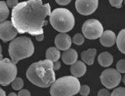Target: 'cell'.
<instances>
[{
    "label": "cell",
    "instance_id": "cell-10",
    "mask_svg": "<svg viewBox=\"0 0 125 96\" xmlns=\"http://www.w3.org/2000/svg\"><path fill=\"white\" fill-rule=\"evenodd\" d=\"M18 35V32L12 26L11 21H4L0 23V39L3 42L12 41Z\"/></svg>",
    "mask_w": 125,
    "mask_h": 96
},
{
    "label": "cell",
    "instance_id": "cell-25",
    "mask_svg": "<svg viewBox=\"0 0 125 96\" xmlns=\"http://www.w3.org/2000/svg\"><path fill=\"white\" fill-rule=\"evenodd\" d=\"M109 3L111 4V6H113V7L120 8L122 7L123 0H110Z\"/></svg>",
    "mask_w": 125,
    "mask_h": 96
},
{
    "label": "cell",
    "instance_id": "cell-24",
    "mask_svg": "<svg viewBox=\"0 0 125 96\" xmlns=\"http://www.w3.org/2000/svg\"><path fill=\"white\" fill-rule=\"evenodd\" d=\"M90 87H89L88 85H82V86L80 85L79 93L82 96H88L89 94H90Z\"/></svg>",
    "mask_w": 125,
    "mask_h": 96
},
{
    "label": "cell",
    "instance_id": "cell-3",
    "mask_svg": "<svg viewBox=\"0 0 125 96\" xmlns=\"http://www.w3.org/2000/svg\"><path fill=\"white\" fill-rule=\"evenodd\" d=\"M12 62L16 65L20 60L30 57L34 53V45L29 37H18L12 40L8 46Z\"/></svg>",
    "mask_w": 125,
    "mask_h": 96
},
{
    "label": "cell",
    "instance_id": "cell-5",
    "mask_svg": "<svg viewBox=\"0 0 125 96\" xmlns=\"http://www.w3.org/2000/svg\"><path fill=\"white\" fill-rule=\"evenodd\" d=\"M50 22L53 28L61 33L71 31L75 26V18L70 10L59 8L50 14Z\"/></svg>",
    "mask_w": 125,
    "mask_h": 96
},
{
    "label": "cell",
    "instance_id": "cell-1",
    "mask_svg": "<svg viewBox=\"0 0 125 96\" xmlns=\"http://www.w3.org/2000/svg\"><path fill=\"white\" fill-rule=\"evenodd\" d=\"M51 14L49 3L43 4L41 0H28L18 3L12 10L11 22L18 33H29L39 36L44 33L43 26L48 23L46 20Z\"/></svg>",
    "mask_w": 125,
    "mask_h": 96
},
{
    "label": "cell",
    "instance_id": "cell-15",
    "mask_svg": "<svg viewBox=\"0 0 125 96\" xmlns=\"http://www.w3.org/2000/svg\"><path fill=\"white\" fill-rule=\"evenodd\" d=\"M98 62L101 66L109 67L114 62V57L108 52H101L98 56Z\"/></svg>",
    "mask_w": 125,
    "mask_h": 96
},
{
    "label": "cell",
    "instance_id": "cell-30",
    "mask_svg": "<svg viewBox=\"0 0 125 96\" xmlns=\"http://www.w3.org/2000/svg\"><path fill=\"white\" fill-rule=\"evenodd\" d=\"M61 68V62L60 61H56V62H53V70H57Z\"/></svg>",
    "mask_w": 125,
    "mask_h": 96
},
{
    "label": "cell",
    "instance_id": "cell-23",
    "mask_svg": "<svg viewBox=\"0 0 125 96\" xmlns=\"http://www.w3.org/2000/svg\"><path fill=\"white\" fill-rule=\"evenodd\" d=\"M116 67L117 69L116 70L118 72V73H124L125 72V61L124 59L119 60L118 61L117 65H116Z\"/></svg>",
    "mask_w": 125,
    "mask_h": 96
},
{
    "label": "cell",
    "instance_id": "cell-11",
    "mask_svg": "<svg viewBox=\"0 0 125 96\" xmlns=\"http://www.w3.org/2000/svg\"><path fill=\"white\" fill-rule=\"evenodd\" d=\"M71 37L66 33H60L55 38L56 47L59 51L62 50L65 52V51L69 50L70 47L71 46Z\"/></svg>",
    "mask_w": 125,
    "mask_h": 96
},
{
    "label": "cell",
    "instance_id": "cell-4",
    "mask_svg": "<svg viewBox=\"0 0 125 96\" xmlns=\"http://www.w3.org/2000/svg\"><path fill=\"white\" fill-rule=\"evenodd\" d=\"M51 86L52 96H73L79 92L80 83L74 76H64L55 80Z\"/></svg>",
    "mask_w": 125,
    "mask_h": 96
},
{
    "label": "cell",
    "instance_id": "cell-18",
    "mask_svg": "<svg viewBox=\"0 0 125 96\" xmlns=\"http://www.w3.org/2000/svg\"><path fill=\"white\" fill-rule=\"evenodd\" d=\"M116 43H117L118 50L123 54H125V30L123 29L118 33V37H116Z\"/></svg>",
    "mask_w": 125,
    "mask_h": 96
},
{
    "label": "cell",
    "instance_id": "cell-16",
    "mask_svg": "<svg viewBox=\"0 0 125 96\" xmlns=\"http://www.w3.org/2000/svg\"><path fill=\"white\" fill-rule=\"evenodd\" d=\"M95 55H96V49L90 48L81 53V59L84 61V63L91 65L94 64Z\"/></svg>",
    "mask_w": 125,
    "mask_h": 96
},
{
    "label": "cell",
    "instance_id": "cell-20",
    "mask_svg": "<svg viewBox=\"0 0 125 96\" xmlns=\"http://www.w3.org/2000/svg\"><path fill=\"white\" fill-rule=\"evenodd\" d=\"M23 87V80L22 78H15L12 82V88L15 90H21Z\"/></svg>",
    "mask_w": 125,
    "mask_h": 96
},
{
    "label": "cell",
    "instance_id": "cell-19",
    "mask_svg": "<svg viewBox=\"0 0 125 96\" xmlns=\"http://www.w3.org/2000/svg\"><path fill=\"white\" fill-rule=\"evenodd\" d=\"M9 15V9L4 1H0V22H3L8 18Z\"/></svg>",
    "mask_w": 125,
    "mask_h": 96
},
{
    "label": "cell",
    "instance_id": "cell-26",
    "mask_svg": "<svg viewBox=\"0 0 125 96\" xmlns=\"http://www.w3.org/2000/svg\"><path fill=\"white\" fill-rule=\"evenodd\" d=\"M6 3V5H7L8 8H13L14 7H16L17 5L18 4V1L17 0H8Z\"/></svg>",
    "mask_w": 125,
    "mask_h": 96
},
{
    "label": "cell",
    "instance_id": "cell-21",
    "mask_svg": "<svg viewBox=\"0 0 125 96\" xmlns=\"http://www.w3.org/2000/svg\"><path fill=\"white\" fill-rule=\"evenodd\" d=\"M72 42H74L75 45H78V46H80L84 42V37L82 34L80 33H77L75 34V36L72 38Z\"/></svg>",
    "mask_w": 125,
    "mask_h": 96
},
{
    "label": "cell",
    "instance_id": "cell-32",
    "mask_svg": "<svg viewBox=\"0 0 125 96\" xmlns=\"http://www.w3.org/2000/svg\"><path fill=\"white\" fill-rule=\"evenodd\" d=\"M0 96H6L5 91H4L3 89H1V88H0Z\"/></svg>",
    "mask_w": 125,
    "mask_h": 96
},
{
    "label": "cell",
    "instance_id": "cell-14",
    "mask_svg": "<svg viewBox=\"0 0 125 96\" xmlns=\"http://www.w3.org/2000/svg\"><path fill=\"white\" fill-rule=\"evenodd\" d=\"M61 60L65 65H73L75 61H77L78 59V54L74 49H69L67 51H65L61 55Z\"/></svg>",
    "mask_w": 125,
    "mask_h": 96
},
{
    "label": "cell",
    "instance_id": "cell-29",
    "mask_svg": "<svg viewBox=\"0 0 125 96\" xmlns=\"http://www.w3.org/2000/svg\"><path fill=\"white\" fill-rule=\"evenodd\" d=\"M56 3L60 5H67L71 3L70 0H56Z\"/></svg>",
    "mask_w": 125,
    "mask_h": 96
},
{
    "label": "cell",
    "instance_id": "cell-22",
    "mask_svg": "<svg viewBox=\"0 0 125 96\" xmlns=\"http://www.w3.org/2000/svg\"><path fill=\"white\" fill-rule=\"evenodd\" d=\"M110 96H125V89L124 87H118L114 89Z\"/></svg>",
    "mask_w": 125,
    "mask_h": 96
},
{
    "label": "cell",
    "instance_id": "cell-7",
    "mask_svg": "<svg viewBox=\"0 0 125 96\" xmlns=\"http://www.w3.org/2000/svg\"><path fill=\"white\" fill-rule=\"evenodd\" d=\"M104 32V28L100 22L96 19H88L82 25V32L84 37L94 40L99 38Z\"/></svg>",
    "mask_w": 125,
    "mask_h": 96
},
{
    "label": "cell",
    "instance_id": "cell-12",
    "mask_svg": "<svg viewBox=\"0 0 125 96\" xmlns=\"http://www.w3.org/2000/svg\"><path fill=\"white\" fill-rule=\"evenodd\" d=\"M99 42L105 47H110L114 46L116 42V35L111 30H106L103 32L102 35L99 37Z\"/></svg>",
    "mask_w": 125,
    "mask_h": 96
},
{
    "label": "cell",
    "instance_id": "cell-17",
    "mask_svg": "<svg viewBox=\"0 0 125 96\" xmlns=\"http://www.w3.org/2000/svg\"><path fill=\"white\" fill-rule=\"evenodd\" d=\"M61 57V52L56 47L52 46L49 47L46 52V58L48 61H52V63L58 61Z\"/></svg>",
    "mask_w": 125,
    "mask_h": 96
},
{
    "label": "cell",
    "instance_id": "cell-6",
    "mask_svg": "<svg viewBox=\"0 0 125 96\" xmlns=\"http://www.w3.org/2000/svg\"><path fill=\"white\" fill-rule=\"evenodd\" d=\"M17 73V66L12 62L11 60L8 58L0 60V85L7 86L11 84L16 78Z\"/></svg>",
    "mask_w": 125,
    "mask_h": 96
},
{
    "label": "cell",
    "instance_id": "cell-33",
    "mask_svg": "<svg viewBox=\"0 0 125 96\" xmlns=\"http://www.w3.org/2000/svg\"><path fill=\"white\" fill-rule=\"evenodd\" d=\"M2 57H3V55H2V46L0 45V60L2 59Z\"/></svg>",
    "mask_w": 125,
    "mask_h": 96
},
{
    "label": "cell",
    "instance_id": "cell-2",
    "mask_svg": "<svg viewBox=\"0 0 125 96\" xmlns=\"http://www.w3.org/2000/svg\"><path fill=\"white\" fill-rule=\"evenodd\" d=\"M26 75L29 81L42 88L51 86L56 80L53 63L48 60L32 63L27 69Z\"/></svg>",
    "mask_w": 125,
    "mask_h": 96
},
{
    "label": "cell",
    "instance_id": "cell-31",
    "mask_svg": "<svg viewBox=\"0 0 125 96\" xmlns=\"http://www.w3.org/2000/svg\"><path fill=\"white\" fill-rule=\"evenodd\" d=\"M36 39H37V41H38V42L43 41V39H44V34H42V35L37 36V37H36Z\"/></svg>",
    "mask_w": 125,
    "mask_h": 96
},
{
    "label": "cell",
    "instance_id": "cell-28",
    "mask_svg": "<svg viewBox=\"0 0 125 96\" xmlns=\"http://www.w3.org/2000/svg\"><path fill=\"white\" fill-rule=\"evenodd\" d=\"M18 96H31V93L27 89H21L18 92Z\"/></svg>",
    "mask_w": 125,
    "mask_h": 96
},
{
    "label": "cell",
    "instance_id": "cell-13",
    "mask_svg": "<svg viewBox=\"0 0 125 96\" xmlns=\"http://www.w3.org/2000/svg\"><path fill=\"white\" fill-rule=\"evenodd\" d=\"M71 72L74 77H81L86 72V65L83 61H77L71 66Z\"/></svg>",
    "mask_w": 125,
    "mask_h": 96
},
{
    "label": "cell",
    "instance_id": "cell-34",
    "mask_svg": "<svg viewBox=\"0 0 125 96\" xmlns=\"http://www.w3.org/2000/svg\"><path fill=\"white\" fill-rule=\"evenodd\" d=\"M8 96H18V95H17L16 93H10L9 95H8Z\"/></svg>",
    "mask_w": 125,
    "mask_h": 96
},
{
    "label": "cell",
    "instance_id": "cell-9",
    "mask_svg": "<svg viewBox=\"0 0 125 96\" xmlns=\"http://www.w3.org/2000/svg\"><path fill=\"white\" fill-rule=\"evenodd\" d=\"M99 5L97 0H77L75 1V8L81 15L88 16L95 12Z\"/></svg>",
    "mask_w": 125,
    "mask_h": 96
},
{
    "label": "cell",
    "instance_id": "cell-8",
    "mask_svg": "<svg viewBox=\"0 0 125 96\" xmlns=\"http://www.w3.org/2000/svg\"><path fill=\"white\" fill-rule=\"evenodd\" d=\"M121 79V74L113 68L104 70L100 75L101 83L107 89H114L117 87L120 84Z\"/></svg>",
    "mask_w": 125,
    "mask_h": 96
},
{
    "label": "cell",
    "instance_id": "cell-27",
    "mask_svg": "<svg viewBox=\"0 0 125 96\" xmlns=\"http://www.w3.org/2000/svg\"><path fill=\"white\" fill-rule=\"evenodd\" d=\"M98 96H110V93L108 89H102L98 92Z\"/></svg>",
    "mask_w": 125,
    "mask_h": 96
}]
</instances>
